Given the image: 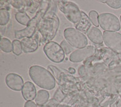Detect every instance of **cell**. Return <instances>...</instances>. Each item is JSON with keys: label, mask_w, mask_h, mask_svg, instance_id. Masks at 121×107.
I'll list each match as a JSON object with an SVG mask.
<instances>
[{"label": "cell", "mask_w": 121, "mask_h": 107, "mask_svg": "<svg viewBox=\"0 0 121 107\" xmlns=\"http://www.w3.org/2000/svg\"><path fill=\"white\" fill-rule=\"evenodd\" d=\"M21 93L24 99L27 101H32L36 96V89L32 82L27 81L24 83Z\"/></svg>", "instance_id": "obj_12"}, {"label": "cell", "mask_w": 121, "mask_h": 107, "mask_svg": "<svg viewBox=\"0 0 121 107\" xmlns=\"http://www.w3.org/2000/svg\"><path fill=\"white\" fill-rule=\"evenodd\" d=\"M52 5V1H42L39 8L36 13L35 16L31 19L27 26L21 30L15 31V38L21 39L25 37H33L37 31L40 21L51 8Z\"/></svg>", "instance_id": "obj_2"}, {"label": "cell", "mask_w": 121, "mask_h": 107, "mask_svg": "<svg viewBox=\"0 0 121 107\" xmlns=\"http://www.w3.org/2000/svg\"><path fill=\"white\" fill-rule=\"evenodd\" d=\"M99 2L102 3H106V1H99Z\"/></svg>", "instance_id": "obj_29"}, {"label": "cell", "mask_w": 121, "mask_h": 107, "mask_svg": "<svg viewBox=\"0 0 121 107\" xmlns=\"http://www.w3.org/2000/svg\"><path fill=\"white\" fill-rule=\"evenodd\" d=\"M59 104L60 103L58 101H56L53 98H52L51 99H50L47 103L44 104V105L40 106L39 107H58Z\"/></svg>", "instance_id": "obj_25"}, {"label": "cell", "mask_w": 121, "mask_h": 107, "mask_svg": "<svg viewBox=\"0 0 121 107\" xmlns=\"http://www.w3.org/2000/svg\"><path fill=\"white\" fill-rule=\"evenodd\" d=\"M120 20H119V21H120V23H121V16H120Z\"/></svg>", "instance_id": "obj_30"}, {"label": "cell", "mask_w": 121, "mask_h": 107, "mask_svg": "<svg viewBox=\"0 0 121 107\" xmlns=\"http://www.w3.org/2000/svg\"><path fill=\"white\" fill-rule=\"evenodd\" d=\"M96 51L97 48L96 46H87L83 48L74 50L70 55L69 60L72 63L85 61L93 56L96 53Z\"/></svg>", "instance_id": "obj_9"}, {"label": "cell", "mask_w": 121, "mask_h": 107, "mask_svg": "<svg viewBox=\"0 0 121 107\" xmlns=\"http://www.w3.org/2000/svg\"><path fill=\"white\" fill-rule=\"evenodd\" d=\"M15 18L18 23L26 27L27 26L30 21H31L30 16H29V15L26 11H18L15 13Z\"/></svg>", "instance_id": "obj_17"}, {"label": "cell", "mask_w": 121, "mask_h": 107, "mask_svg": "<svg viewBox=\"0 0 121 107\" xmlns=\"http://www.w3.org/2000/svg\"><path fill=\"white\" fill-rule=\"evenodd\" d=\"M106 4L114 9H119L121 8V0H107L106 1Z\"/></svg>", "instance_id": "obj_24"}, {"label": "cell", "mask_w": 121, "mask_h": 107, "mask_svg": "<svg viewBox=\"0 0 121 107\" xmlns=\"http://www.w3.org/2000/svg\"><path fill=\"white\" fill-rule=\"evenodd\" d=\"M43 50L46 57L53 63H60L64 60L65 52L58 43L49 42L44 45Z\"/></svg>", "instance_id": "obj_6"}, {"label": "cell", "mask_w": 121, "mask_h": 107, "mask_svg": "<svg viewBox=\"0 0 121 107\" xmlns=\"http://www.w3.org/2000/svg\"><path fill=\"white\" fill-rule=\"evenodd\" d=\"M48 69L52 73L53 76L55 78L56 82L58 83L59 87L62 86L64 83V72L63 70L58 69V67L53 65H49Z\"/></svg>", "instance_id": "obj_16"}, {"label": "cell", "mask_w": 121, "mask_h": 107, "mask_svg": "<svg viewBox=\"0 0 121 107\" xmlns=\"http://www.w3.org/2000/svg\"><path fill=\"white\" fill-rule=\"evenodd\" d=\"M58 107H73L71 105H69L68 104H65V103H60V104L59 105Z\"/></svg>", "instance_id": "obj_28"}, {"label": "cell", "mask_w": 121, "mask_h": 107, "mask_svg": "<svg viewBox=\"0 0 121 107\" xmlns=\"http://www.w3.org/2000/svg\"><path fill=\"white\" fill-rule=\"evenodd\" d=\"M0 48L1 51L4 52L10 53L13 50L12 43L9 38L6 37H1L0 41Z\"/></svg>", "instance_id": "obj_18"}, {"label": "cell", "mask_w": 121, "mask_h": 107, "mask_svg": "<svg viewBox=\"0 0 121 107\" xmlns=\"http://www.w3.org/2000/svg\"><path fill=\"white\" fill-rule=\"evenodd\" d=\"M60 45L61 46L62 48L63 49L64 51L65 52V54H66V55H69L70 53L72 54L74 50V48H73L72 46L70 45L65 40H62L60 42Z\"/></svg>", "instance_id": "obj_23"}, {"label": "cell", "mask_w": 121, "mask_h": 107, "mask_svg": "<svg viewBox=\"0 0 121 107\" xmlns=\"http://www.w3.org/2000/svg\"><path fill=\"white\" fill-rule=\"evenodd\" d=\"M99 14L95 10H91L88 13V17L90 19L91 22L95 27L98 28L99 25Z\"/></svg>", "instance_id": "obj_22"}, {"label": "cell", "mask_w": 121, "mask_h": 107, "mask_svg": "<svg viewBox=\"0 0 121 107\" xmlns=\"http://www.w3.org/2000/svg\"><path fill=\"white\" fill-rule=\"evenodd\" d=\"M60 21L55 11H49L40 21L37 31L41 36V44H46L55 37L59 29Z\"/></svg>", "instance_id": "obj_1"}, {"label": "cell", "mask_w": 121, "mask_h": 107, "mask_svg": "<svg viewBox=\"0 0 121 107\" xmlns=\"http://www.w3.org/2000/svg\"><path fill=\"white\" fill-rule=\"evenodd\" d=\"M93 23L91 22L88 16L84 12L81 11V18L79 22L75 25L76 29L82 32V33H86L90 28L92 27Z\"/></svg>", "instance_id": "obj_14"}, {"label": "cell", "mask_w": 121, "mask_h": 107, "mask_svg": "<svg viewBox=\"0 0 121 107\" xmlns=\"http://www.w3.org/2000/svg\"><path fill=\"white\" fill-rule=\"evenodd\" d=\"M64 37L73 48L81 49L87 46L88 40L84 33L74 28H67L64 31Z\"/></svg>", "instance_id": "obj_5"}, {"label": "cell", "mask_w": 121, "mask_h": 107, "mask_svg": "<svg viewBox=\"0 0 121 107\" xmlns=\"http://www.w3.org/2000/svg\"><path fill=\"white\" fill-rule=\"evenodd\" d=\"M29 74L33 82L41 88L52 90L56 86V80L53 75L43 66H32L29 69Z\"/></svg>", "instance_id": "obj_3"}, {"label": "cell", "mask_w": 121, "mask_h": 107, "mask_svg": "<svg viewBox=\"0 0 121 107\" xmlns=\"http://www.w3.org/2000/svg\"><path fill=\"white\" fill-rule=\"evenodd\" d=\"M10 18V15L9 10L5 8H0V25L1 26L6 25L9 23Z\"/></svg>", "instance_id": "obj_19"}, {"label": "cell", "mask_w": 121, "mask_h": 107, "mask_svg": "<svg viewBox=\"0 0 121 107\" xmlns=\"http://www.w3.org/2000/svg\"><path fill=\"white\" fill-rule=\"evenodd\" d=\"M99 26L104 31L117 32L121 29L120 21L115 15L111 13H103L99 15Z\"/></svg>", "instance_id": "obj_7"}, {"label": "cell", "mask_w": 121, "mask_h": 107, "mask_svg": "<svg viewBox=\"0 0 121 107\" xmlns=\"http://www.w3.org/2000/svg\"><path fill=\"white\" fill-rule=\"evenodd\" d=\"M87 37L95 45H100L104 43L103 34L98 28L92 26L87 33Z\"/></svg>", "instance_id": "obj_13"}, {"label": "cell", "mask_w": 121, "mask_h": 107, "mask_svg": "<svg viewBox=\"0 0 121 107\" xmlns=\"http://www.w3.org/2000/svg\"><path fill=\"white\" fill-rule=\"evenodd\" d=\"M24 107H38L37 104L33 101H27L24 103Z\"/></svg>", "instance_id": "obj_26"}, {"label": "cell", "mask_w": 121, "mask_h": 107, "mask_svg": "<svg viewBox=\"0 0 121 107\" xmlns=\"http://www.w3.org/2000/svg\"><path fill=\"white\" fill-rule=\"evenodd\" d=\"M105 45L117 55H121V33L114 31H104Z\"/></svg>", "instance_id": "obj_8"}, {"label": "cell", "mask_w": 121, "mask_h": 107, "mask_svg": "<svg viewBox=\"0 0 121 107\" xmlns=\"http://www.w3.org/2000/svg\"><path fill=\"white\" fill-rule=\"evenodd\" d=\"M67 95L64 93L63 91L59 87L57 88L56 90V92H55V94H54L53 96V98L55 99L56 101H58L60 104V103H62L64 101L65 98H67Z\"/></svg>", "instance_id": "obj_20"}, {"label": "cell", "mask_w": 121, "mask_h": 107, "mask_svg": "<svg viewBox=\"0 0 121 107\" xmlns=\"http://www.w3.org/2000/svg\"><path fill=\"white\" fill-rule=\"evenodd\" d=\"M38 34L36 33L33 37H25L21 40L22 50L24 53H32L35 52L39 47Z\"/></svg>", "instance_id": "obj_11"}, {"label": "cell", "mask_w": 121, "mask_h": 107, "mask_svg": "<svg viewBox=\"0 0 121 107\" xmlns=\"http://www.w3.org/2000/svg\"><path fill=\"white\" fill-rule=\"evenodd\" d=\"M116 105L117 107H121V98L120 97L116 100Z\"/></svg>", "instance_id": "obj_27"}, {"label": "cell", "mask_w": 121, "mask_h": 107, "mask_svg": "<svg viewBox=\"0 0 121 107\" xmlns=\"http://www.w3.org/2000/svg\"><path fill=\"white\" fill-rule=\"evenodd\" d=\"M13 45V50L12 52L15 55L19 56L22 53L23 50H22V44H21V42L19 40L15 39L12 42Z\"/></svg>", "instance_id": "obj_21"}, {"label": "cell", "mask_w": 121, "mask_h": 107, "mask_svg": "<svg viewBox=\"0 0 121 107\" xmlns=\"http://www.w3.org/2000/svg\"><path fill=\"white\" fill-rule=\"evenodd\" d=\"M50 94L48 91L45 90H39L36 93V98L35 99V103L38 107L43 106L50 100Z\"/></svg>", "instance_id": "obj_15"}, {"label": "cell", "mask_w": 121, "mask_h": 107, "mask_svg": "<svg viewBox=\"0 0 121 107\" xmlns=\"http://www.w3.org/2000/svg\"></svg>", "instance_id": "obj_31"}, {"label": "cell", "mask_w": 121, "mask_h": 107, "mask_svg": "<svg viewBox=\"0 0 121 107\" xmlns=\"http://www.w3.org/2000/svg\"><path fill=\"white\" fill-rule=\"evenodd\" d=\"M6 84L9 88L13 91L22 90L24 84V80L19 75L15 73H10L6 76Z\"/></svg>", "instance_id": "obj_10"}, {"label": "cell", "mask_w": 121, "mask_h": 107, "mask_svg": "<svg viewBox=\"0 0 121 107\" xmlns=\"http://www.w3.org/2000/svg\"><path fill=\"white\" fill-rule=\"evenodd\" d=\"M57 7L70 22L76 24L81 18V11L76 4L70 1H55Z\"/></svg>", "instance_id": "obj_4"}]
</instances>
